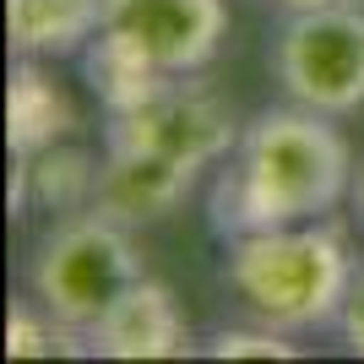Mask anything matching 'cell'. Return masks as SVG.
<instances>
[{
	"instance_id": "6da1fadb",
	"label": "cell",
	"mask_w": 364,
	"mask_h": 364,
	"mask_svg": "<svg viewBox=\"0 0 364 364\" xmlns=\"http://www.w3.org/2000/svg\"><path fill=\"white\" fill-rule=\"evenodd\" d=\"M353 152L332 114L304 104L267 109L240 131V147L218 168L213 185V228L223 240L256 228L316 223L348 196Z\"/></svg>"
},
{
	"instance_id": "7a4b0ae2",
	"label": "cell",
	"mask_w": 364,
	"mask_h": 364,
	"mask_svg": "<svg viewBox=\"0 0 364 364\" xmlns=\"http://www.w3.org/2000/svg\"><path fill=\"white\" fill-rule=\"evenodd\" d=\"M353 250L326 218L289 228H256L228 240V289L277 332H316L343 316L353 294Z\"/></svg>"
},
{
	"instance_id": "3957f363",
	"label": "cell",
	"mask_w": 364,
	"mask_h": 364,
	"mask_svg": "<svg viewBox=\"0 0 364 364\" xmlns=\"http://www.w3.org/2000/svg\"><path fill=\"white\" fill-rule=\"evenodd\" d=\"M136 277L147 272H141V256L125 223L92 207L87 218H71L44 240V250L33 261V299L71 332L87 337Z\"/></svg>"
},
{
	"instance_id": "277c9868",
	"label": "cell",
	"mask_w": 364,
	"mask_h": 364,
	"mask_svg": "<svg viewBox=\"0 0 364 364\" xmlns=\"http://www.w3.org/2000/svg\"><path fill=\"white\" fill-rule=\"evenodd\" d=\"M272 71L289 104L321 109L332 120L364 109V11L348 0L289 11L272 44Z\"/></svg>"
},
{
	"instance_id": "5b68a950",
	"label": "cell",
	"mask_w": 364,
	"mask_h": 364,
	"mask_svg": "<svg viewBox=\"0 0 364 364\" xmlns=\"http://www.w3.org/2000/svg\"><path fill=\"white\" fill-rule=\"evenodd\" d=\"M109 141L164 152V158L201 174V168L223 164L228 152L240 147V125H234V109L191 71V76H168L136 109L109 114Z\"/></svg>"
},
{
	"instance_id": "8992f818",
	"label": "cell",
	"mask_w": 364,
	"mask_h": 364,
	"mask_svg": "<svg viewBox=\"0 0 364 364\" xmlns=\"http://www.w3.org/2000/svg\"><path fill=\"white\" fill-rule=\"evenodd\" d=\"M104 33L136 49L152 71L191 76L218 55L228 33L223 0H104Z\"/></svg>"
},
{
	"instance_id": "52a82bcc",
	"label": "cell",
	"mask_w": 364,
	"mask_h": 364,
	"mask_svg": "<svg viewBox=\"0 0 364 364\" xmlns=\"http://www.w3.org/2000/svg\"><path fill=\"white\" fill-rule=\"evenodd\" d=\"M196 185V168L174 164L164 152L147 147H120L109 141L104 164H98V191H92V207L114 223L136 228V223H158L185 201V191Z\"/></svg>"
},
{
	"instance_id": "ba28073f",
	"label": "cell",
	"mask_w": 364,
	"mask_h": 364,
	"mask_svg": "<svg viewBox=\"0 0 364 364\" xmlns=\"http://www.w3.org/2000/svg\"><path fill=\"white\" fill-rule=\"evenodd\" d=\"M87 343L104 359H180L191 353V326L164 283L136 277L114 299V310L87 332Z\"/></svg>"
},
{
	"instance_id": "9c48e42d",
	"label": "cell",
	"mask_w": 364,
	"mask_h": 364,
	"mask_svg": "<svg viewBox=\"0 0 364 364\" xmlns=\"http://www.w3.org/2000/svg\"><path fill=\"white\" fill-rule=\"evenodd\" d=\"M76 131V109L60 92V82L33 60L16 55L11 87H6V136H11V158H33V152L55 147Z\"/></svg>"
},
{
	"instance_id": "30bf717a",
	"label": "cell",
	"mask_w": 364,
	"mask_h": 364,
	"mask_svg": "<svg viewBox=\"0 0 364 364\" xmlns=\"http://www.w3.org/2000/svg\"><path fill=\"white\" fill-rule=\"evenodd\" d=\"M104 28V0H6V33L16 55L60 60L82 55Z\"/></svg>"
},
{
	"instance_id": "8fae6325",
	"label": "cell",
	"mask_w": 364,
	"mask_h": 364,
	"mask_svg": "<svg viewBox=\"0 0 364 364\" xmlns=\"http://www.w3.org/2000/svg\"><path fill=\"white\" fill-rule=\"evenodd\" d=\"M92 191H98V164H92L87 152L55 147L33 152V158H16V174H11V213L22 207H44V213H76V207H87Z\"/></svg>"
},
{
	"instance_id": "7c38bea8",
	"label": "cell",
	"mask_w": 364,
	"mask_h": 364,
	"mask_svg": "<svg viewBox=\"0 0 364 364\" xmlns=\"http://www.w3.org/2000/svg\"><path fill=\"white\" fill-rule=\"evenodd\" d=\"M55 353H92V343L82 332H71L65 321H55L38 310H11L6 321V359H55Z\"/></svg>"
},
{
	"instance_id": "4fadbf2b",
	"label": "cell",
	"mask_w": 364,
	"mask_h": 364,
	"mask_svg": "<svg viewBox=\"0 0 364 364\" xmlns=\"http://www.w3.org/2000/svg\"><path fill=\"white\" fill-rule=\"evenodd\" d=\"M207 353H213V359H294L299 348L289 343V332L256 321V326H223V332L207 343Z\"/></svg>"
},
{
	"instance_id": "5bb4252c",
	"label": "cell",
	"mask_w": 364,
	"mask_h": 364,
	"mask_svg": "<svg viewBox=\"0 0 364 364\" xmlns=\"http://www.w3.org/2000/svg\"><path fill=\"white\" fill-rule=\"evenodd\" d=\"M337 326H343V337H348V348L364 353V267H359V277H353V294H348V304H343Z\"/></svg>"
},
{
	"instance_id": "9a60e30c",
	"label": "cell",
	"mask_w": 364,
	"mask_h": 364,
	"mask_svg": "<svg viewBox=\"0 0 364 364\" xmlns=\"http://www.w3.org/2000/svg\"><path fill=\"white\" fill-rule=\"evenodd\" d=\"M283 11H316V6H337V0H277Z\"/></svg>"
},
{
	"instance_id": "2e32d148",
	"label": "cell",
	"mask_w": 364,
	"mask_h": 364,
	"mask_svg": "<svg viewBox=\"0 0 364 364\" xmlns=\"http://www.w3.org/2000/svg\"><path fill=\"white\" fill-rule=\"evenodd\" d=\"M353 201H359V218H364V158H359V168H353Z\"/></svg>"
}]
</instances>
